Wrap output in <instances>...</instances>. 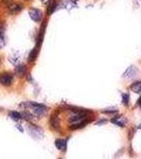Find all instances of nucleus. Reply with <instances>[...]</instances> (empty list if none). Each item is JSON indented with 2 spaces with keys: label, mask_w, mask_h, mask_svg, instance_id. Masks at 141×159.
<instances>
[{
  "label": "nucleus",
  "mask_w": 141,
  "mask_h": 159,
  "mask_svg": "<svg viewBox=\"0 0 141 159\" xmlns=\"http://www.w3.org/2000/svg\"><path fill=\"white\" fill-rule=\"evenodd\" d=\"M37 53H38V46H37V47H35L34 49L31 51V53L29 55V61H35V58H36V56H37Z\"/></svg>",
  "instance_id": "ddd939ff"
},
{
  "label": "nucleus",
  "mask_w": 141,
  "mask_h": 159,
  "mask_svg": "<svg viewBox=\"0 0 141 159\" xmlns=\"http://www.w3.org/2000/svg\"><path fill=\"white\" fill-rule=\"evenodd\" d=\"M122 102L124 105H129L130 103V94L127 93H122Z\"/></svg>",
  "instance_id": "dca6fc26"
},
{
  "label": "nucleus",
  "mask_w": 141,
  "mask_h": 159,
  "mask_svg": "<svg viewBox=\"0 0 141 159\" xmlns=\"http://www.w3.org/2000/svg\"><path fill=\"white\" fill-rule=\"evenodd\" d=\"M29 15L30 18L35 22H39L43 19V12L40 10L36 9V7H32L29 10Z\"/></svg>",
  "instance_id": "f257e3e1"
},
{
  "label": "nucleus",
  "mask_w": 141,
  "mask_h": 159,
  "mask_svg": "<svg viewBox=\"0 0 141 159\" xmlns=\"http://www.w3.org/2000/svg\"><path fill=\"white\" fill-rule=\"evenodd\" d=\"M107 121L106 120H102V121H99L98 123H97V125H100V124H104V123H106Z\"/></svg>",
  "instance_id": "5701e85b"
},
{
  "label": "nucleus",
  "mask_w": 141,
  "mask_h": 159,
  "mask_svg": "<svg viewBox=\"0 0 141 159\" xmlns=\"http://www.w3.org/2000/svg\"><path fill=\"white\" fill-rule=\"evenodd\" d=\"M118 111L117 109H104V110H102V112L103 114H116V112Z\"/></svg>",
  "instance_id": "6ab92c4d"
},
{
  "label": "nucleus",
  "mask_w": 141,
  "mask_h": 159,
  "mask_svg": "<svg viewBox=\"0 0 141 159\" xmlns=\"http://www.w3.org/2000/svg\"><path fill=\"white\" fill-rule=\"evenodd\" d=\"M9 116H10V118H11L12 120H14V121H19L20 119H22L20 112L15 111V110H13V111H10Z\"/></svg>",
  "instance_id": "f8f14e48"
},
{
  "label": "nucleus",
  "mask_w": 141,
  "mask_h": 159,
  "mask_svg": "<svg viewBox=\"0 0 141 159\" xmlns=\"http://www.w3.org/2000/svg\"><path fill=\"white\" fill-rule=\"evenodd\" d=\"M20 115H21L22 119H25V120H31V119H33V115L30 114V112H28V111H22Z\"/></svg>",
  "instance_id": "2eb2a0df"
},
{
  "label": "nucleus",
  "mask_w": 141,
  "mask_h": 159,
  "mask_svg": "<svg viewBox=\"0 0 141 159\" xmlns=\"http://www.w3.org/2000/svg\"><path fill=\"white\" fill-rule=\"evenodd\" d=\"M130 90L134 91L135 93H141V81L134 82V83L130 85Z\"/></svg>",
  "instance_id": "9d476101"
},
{
  "label": "nucleus",
  "mask_w": 141,
  "mask_h": 159,
  "mask_svg": "<svg viewBox=\"0 0 141 159\" xmlns=\"http://www.w3.org/2000/svg\"><path fill=\"white\" fill-rule=\"evenodd\" d=\"M13 83V74L10 72H3L0 74V84L4 86H10Z\"/></svg>",
  "instance_id": "f03ea898"
},
{
  "label": "nucleus",
  "mask_w": 141,
  "mask_h": 159,
  "mask_svg": "<svg viewBox=\"0 0 141 159\" xmlns=\"http://www.w3.org/2000/svg\"><path fill=\"white\" fill-rule=\"evenodd\" d=\"M25 71H27V67H25V65H22V64H20V65H17L16 68H15V72L18 74L19 76L24 75V74L25 73Z\"/></svg>",
  "instance_id": "9b49d317"
},
{
  "label": "nucleus",
  "mask_w": 141,
  "mask_h": 159,
  "mask_svg": "<svg viewBox=\"0 0 141 159\" xmlns=\"http://www.w3.org/2000/svg\"><path fill=\"white\" fill-rule=\"evenodd\" d=\"M39 1L42 2V3H43V4H48V3H50L52 0H39Z\"/></svg>",
  "instance_id": "412c9836"
},
{
  "label": "nucleus",
  "mask_w": 141,
  "mask_h": 159,
  "mask_svg": "<svg viewBox=\"0 0 141 159\" xmlns=\"http://www.w3.org/2000/svg\"><path fill=\"white\" fill-rule=\"evenodd\" d=\"M6 46V38H4V34L0 35V48L4 47Z\"/></svg>",
  "instance_id": "a211bd4d"
},
{
  "label": "nucleus",
  "mask_w": 141,
  "mask_h": 159,
  "mask_svg": "<svg viewBox=\"0 0 141 159\" xmlns=\"http://www.w3.org/2000/svg\"><path fill=\"white\" fill-rule=\"evenodd\" d=\"M25 1H28V0H25Z\"/></svg>",
  "instance_id": "a878e982"
},
{
  "label": "nucleus",
  "mask_w": 141,
  "mask_h": 159,
  "mask_svg": "<svg viewBox=\"0 0 141 159\" xmlns=\"http://www.w3.org/2000/svg\"><path fill=\"white\" fill-rule=\"evenodd\" d=\"M137 104L139 105V106L141 107V97H140L139 99H138V101H137Z\"/></svg>",
  "instance_id": "b1692460"
},
{
  "label": "nucleus",
  "mask_w": 141,
  "mask_h": 159,
  "mask_svg": "<svg viewBox=\"0 0 141 159\" xmlns=\"http://www.w3.org/2000/svg\"><path fill=\"white\" fill-rule=\"evenodd\" d=\"M7 7L11 14H16L22 10V4L20 2H11Z\"/></svg>",
  "instance_id": "7ed1b4c3"
},
{
  "label": "nucleus",
  "mask_w": 141,
  "mask_h": 159,
  "mask_svg": "<svg viewBox=\"0 0 141 159\" xmlns=\"http://www.w3.org/2000/svg\"><path fill=\"white\" fill-rule=\"evenodd\" d=\"M56 2H54V1H51L50 2V6H49V7H48V14H52L53 12L55 11V9H56Z\"/></svg>",
  "instance_id": "4468645a"
},
{
  "label": "nucleus",
  "mask_w": 141,
  "mask_h": 159,
  "mask_svg": "<svg viewBox=\"0 0 141 159\" xmlns=\"http://www.w3.org/2000/svg\"><path fill=\"white\" fill-rule=\"evenodd\" d=\"M33 111L36 116L43 117L47 114L48 111V107L47 106H43V107H36V108H33Z\"/></svg>",
  "instance_id": "6e6552de"
},
{
  "label": "nucleus",
  "mask_w": 141,
  "mask_h": 159,
  "mask_svg": "<svg viewBox=\"0 0 141 159\" xmlns=\"http://www.w3.org/2000/svg\"><path fill=\"white\" fill-rule=\"evenodd\" d=\"M50 124L51 126L53 127L54 129H60V121H58V118L55 116V115H52V116L50 117Z\"/></svg>",
  "instance_id": "1a4fd4ad"
},
{
  "label": "nucleus",
  "mask_w": 141,
  "mask_h": 159,
  "mask_svg": "<svg viewBox=\"0 0 141 159\" xmlns=\"http://www.w3.org/2000/svg\"><path fill=\"white\" fill-rule=\"evenodd\" d=\"M139 129H141V124H140V125H139Z\"/></svg>",
  "instance_id": "393cba45"
},
{
  "label": "nucleus",
  "mask_w": 141,
  "mask_h": 159,
  "mask_svg": "<svg viewBox=\"0 0 141 159\" xmlns=\"http://www.w3.org/2000/svg\"><path fill=\"white\" fill-rule=\"evenodd\" d=\"M16 127H17V129H18L21 133L24 132V129H22V126H21V125H20V124H17V125H16Z\"/></svg>",
  "instance_id": "4be33fe9"
},
{
  "label": "nucleus",
  "mask_w": 141,
  "mask_h": 159,
  "mask_svg": "<svg viewBox=\"0 0 141 159\" xmlns=\"http://www.w3.org/2000/svg\"><path fill=\"white\" fill-rule=\"evenodd\" d=\"M4 34V25L2 21H0V35Z\"/></svg>",
  "instance_id": "aec40b11"
},
{
  "label": "nucleus",
  "mask_w": 141,
  "mask_h": 159,
  "mask_svg": "<svg viewBox=\"0 0 141 159\" xmlns=\"http://www.w3.org/2000/svg\"><path fill=\"white\" fill-rule=\"evenodd\" d=\"M29 132L31 136H33L36 139H39V138L43 137V130L39 129V127L35 126V125H30L29 126Z\"/></svg>",
  "instance_id": "20e7f679"
},
{
  "label": "nucleus",
  "mask_w": 141,
  "mask_h": 159,
  "mask_svg": "<svg viewBox=\"0 0 141 159\" xmlns=\"http://www.w3.org/2000/svg\"><path fill=\"white\" fill-rule=\"evenodd\" d=\"M137 74H138V69L136 68L135 66H130V68L126 69V71L123 74V76L126 79H133V78H135Z\"/></svg>",
  "instance_id": "39448f33"
},
{
  "label": "nucleus",
  "mask_w": 141,
  "mask_h": 159,
  "mask_svg": "<svg viewBox=\"0 0 141 159\" xmlns=\"http://www.w3.org/2000/svg\"><path fill=\"white\" fill-rule=\"evenodd\" d=\"M111 123H114V124L118 125V126L124 127V122H121V121H119V120H118V117L114 118V119H111Z\"/></svg>",
  "instance_id": "f3484780"
},
{
  "label": "nucleus",
  "mask_w": 141,
  "mask_h": 159,
  "mask_svg": "<svg viewBox=\"0 0 141 159\" xmlns=\"http://www.w3.org/2000/svg\"><path fill=\"white\" fill-rule=\"evenodd\" d=\"M55 148L61 152H66L67 150V141L64 139H56L55 140Z\"/></svg>",
  "instance_id": "0eeeda50"
},
{
  "label": "nucleus",
  "mask_w": 141,
  "mask_h": 159,
  "mask_svg": "<svg viewBox=\"0 0 141 159\" xmlns=\"http://www.w3.org/2000/svg\"><path fill=\"white\" fill-rule=\"evenodd\" d=\"M89 122H90V120L86 119V120H84V121H82V122L74 123V124H72V125H70V126H69V129H71V130L81 129H83V127H85Z\"/></svg>",
  "instance_id": "423d86ee"
}]
</instances>
